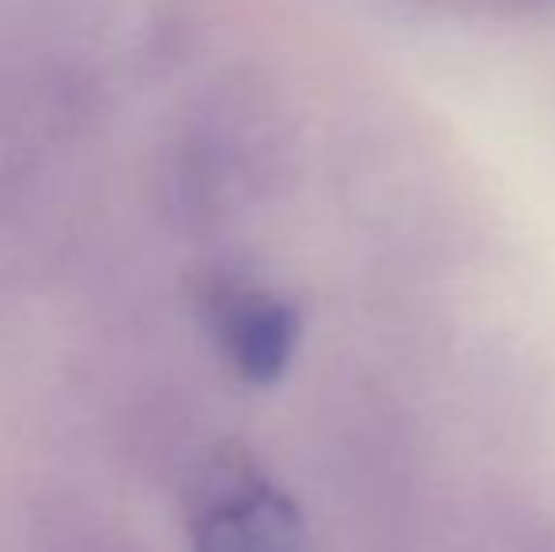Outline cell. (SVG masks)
Wrapping results in <instances>:
<instances>
[{"mask_svg": "<svg viewBox=\"0 0 555 552\" xmlns=\"http://www.w3.org/2000/svg\"><path fill=\"white\" fill-rule=\"evenodd\" d=\"M193 552H302V515L242 454H223L201 473L193 496Z\"/></svg>", "mask_w": 555, "mask_h": 552, "instance_id": "cell-1", "label": "cell"}, {"mask_svg": "<svg viewBox=\"0 0 555 552\" xmlns=\"http://www.w3.org/2000/svg\"><path fill=\"white\" fill-rule=\"evenodd\" d=\"M205 322L223 360L249 386L280 383L302 341L299 307L246 280H220L208 287Z\"/></svg>", "mask_w": 555, "mask_h": 552, "instance_id": "cell-2", "label": "cell"}]
</instances>
